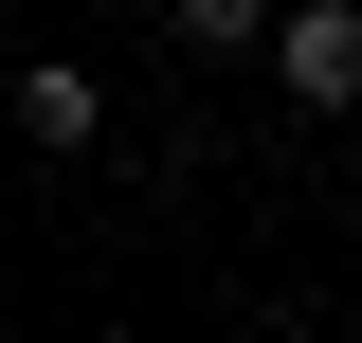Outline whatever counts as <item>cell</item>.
<instances>
[{"label":"cell","instance_id":"2","mask_svg":"<svg viewBox=\"0 0 362 343\" xmlns=\"http://www.w3.org/2000/svg\"><path fill=\"white\" fill-rule=\"evenodd\" d=\"M18 127H37V145H90V127H109V90H90L73 54H37V73H18Z\"/></svg>","mask_w":362,"mask_h":343},{"label":"cell","instance_id":"3","mask_svg":"<svg viewBox=\"0 0 362 343\" xmlns=\"http://www.w3.org/2000/svg\"><path fill=\"white\" fill-rule=\"evenodd\" d=\"M181 54H272V0H163Z\"/></svg>","mask_w":362,"mask_h":343},{"label":"cell","instance_id":"1","mask_svg":"<svg viewBox=\"0 0 362 343\" xmlns=\"http://www.w3.org/2000/svg\"><path fill=\"white\" fill-rule=\"evenodd\" d=\"M272 90L290 109H362V0H290L272 18Z\"/></svg>","mask_w":362,"mask_h":343}]
</instances>
